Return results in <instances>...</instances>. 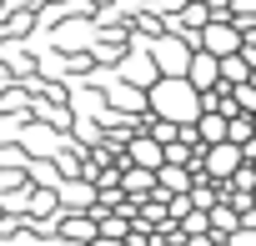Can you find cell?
<instances>
[{
  "label": "cell",
  "instance_id": "1",
  "mask_svg": "<svg viewBox=\"0 0 256 246\" xmlns=\"http://www.w3.org/2000/svg\"><path fill=\"white\" fill-rule=\"evenodd\" d=\"M146 116H161L171 126H191L201 116V90H191L181 76H156L146 86Z\"/></svg>",
  "mask_w": 256,
  "mask_h": 246
},
{
  "label": "cell",
  "instance_id": "2",
  "mask_svg": "<svg viewBox=\"0 0 256 246\" xmlns=\"http://www.w3.org/2000/svg\"><path fill=\"white\" fill-rule=\"evenodd\" d=\"M146 56L156 66V76H186V60H191V46L181 36H156L146 40Z\"/></svg>",
  "mask_w": 256,
  "mask_h": 246
},
{
  "label": "cell",
  "instance_id": "3",
  "mask_svg": "<svg viewBox=\"0 0 256 246\" xmlns=\"http://www.w3.org/2000/svg\"><path fill=\"white\" fill-rule=\"evenodd\" d=\"M100 100L110 106V116L120 110V120H136V116H146V90H141V86H131V80H120V76H110V80H106Z\"/></svg>",
  "mask_w": 256,
  "mask_h": 246
},
{
  "label": "cell",
  "instance_id": "4",
  "mask_svg": "<svg viewBox=\"0 0 256 246\" xmlns=\"http://www.w3.org/2000/svg\"><path fill=\"white\" fill-rule=\"evenodd\" d=\"M196 50H206V56L226 60V56H236V50H241V30H236L231 20H206V26L196 30Z\"/></svg>",
  "mask_w": 256,
  "mask_h": 246
},
{
  "label": "cell",
  "instance_id": "5",
  "mask_svg": "<svg viewBox=\"0 0 256 246\" xmlns=\"http://www.w3.org/2000/svg\"><path fill=\"white\" fill-rule=\"evenodd\" d=\"M191 90H221V66H216V56H206V50H191V60H186V76H181Z\"/></svg>",
  "mask_w": 256,
  "mask_h": 246
},
{
  "label": "cell",
  "instance_id": "6",
  "mask_svg": "<svg viewBox=\"0 0 256 246\" xmlns=\"http://www.w3.org/2000/svg\"><path fill=\"white\" fill-rule=\"evenodd\" d=\"M56 226H60V241H66V246L96 241V221H90L86 211H56Z\"/></svg>",
  "mask_w": 256,
  "mask_h": 246
},
{
  "label": "cell",
  "instance_id": "7",
  "mask_svg": "<svg viewBox=\"0 0 256 246\" xmlns=\"http://www.w3.org/2000/svg\"><path fill=\"white\" fill-rule=\"evenodd\" d=\"M126 166H141V171H161V146L151 141V136H131L126 141Z\"/></svg>",
  "mask_w": 256,
  "mask_h": 246
},
{
  "label": "cell",
  "instance_id": "8",
  "mask_svg": "<svg viewBox=\"0 0 256 246\" xmlns=\"http://www.w3.org/2000/svg\"><path fill=\"white\" fill-rule=\"evenodd\" d=\"M191 126H196V141L201 146H221L226 141V116H216V110H201Z\"/></svg>",
  "mask_w": 256,
  "mask_h": 246
},
{
  "label": "cell",
  "instance_id": "9",
  "mask_svg": "<svg viewBox=\"0 0 256 246\" xmlns=\"http://www.w3.org/2000/svg\"><path fill=\"white\" fill-rule=\"evenodd\" d=\"M221 66V86L231 90V86H246V76H251V66L241 60V56H226V60H216Z\"/></svg>",
  "mask_w": 256,
  "mask_h": 246
},
{
  "label": "cell",
  "instance_id": "10",
  "mask_svg": "<svg viewBox=\"0 0 256 246\" xmlns=\"http://www.w3.org/2000/svg\"><path fill=\"white\" fill-rule=\"evenodd\" d=\"M226 141H231V146H246V141H251V116H231V120H226Z\"/></svg>",
  "mask_w": 256,
  "mask_h": 246
},
{
  "label": "cell",
  "instance_id": "11",
  "mask_svg": "<svg viewBox=\"0 0 256 246\" xmlns=\"http://www.w3.org/2000/svg\"><path fill=\"white\" fill-rule=\"evenodd\" d=\"M56 206H60V201H56V191H36V196H30V216H50Z\"/></svg>",
  "mask_w": 256,
  "mask_h": 246
},
{
  "label": "cell",
  "instance_id": "12",
  "mask_svg": "<svg viewBox=\"0 0 256 246\" xmlns=\"http://www.w3.org/2000/svg\"><path fill=\"white\" fill-rule=\"evenodd\" d=\"M236 56L256 70V26H251V30H241V50H236Z\"/></svg>",
  "mask_w": 256,
  "mask_h": 246
},
{
  "label": "cell",
  "instance_id": "13",
  "mask_svg": "<svg viewBox=\"0 0 256 246\" xmlns=\"http://www.w3.org/2000/svg\"><path fill=\"white\" fill-rule=\"evenodd\" d=\"M221 246H256V226H236V231H231Z\"/></svg>",
  "mask_w": 256,
  "mask_h": 246
},
{
  "label": "cell",
  "instance_id": "14",
  "mask_svg": "<svg viewBox=\"0 0 256 246\" xmlns=\"http://www.w3.org/2000/svg\"><path fill=\"white\" fill-rule=\"evenodd\" d=\"M186 246H221V241H216V236L206 231V236H186Z\"/></svg>",
  "mask_w": 256,
  "mask_h": 246
},
{
  "label": "cell",
  "instance_id": "15",
  "mask_svg": "<svg viewBox=\"0 0 256 246\" xmlns=\"http://www.w3.org/2000/svg\"><path fill=\"white\" fill-rule=\"evenodd\" d=\"M86 246H126V241H110V236H96V241H86Z\"/></svg>",
  "mask_w": 256,
  "mask_h": 246
},
{
  "label": "cell",
  "instance_id": "16",
  "mask_svg": "<svg viewBox=\"0 0 256 246\" xmlns=\"http://www.w3.org/2000/svg\"><path fill=\"white\" fill-rule=\"evenodd\" d=\"M246 86H251V90H256V70H251V76H246Z\"/></svg>",
  "mask_w": 256,
  "mask_h": 246
},
{
  "label": "cell",
  "instance_id": "17",
  "mask_svg": "<svg viewBox=\"0 0 256 246\" xmlns=\"http://www.w3.org/2000/svg\"><path fill=\"white\" fill-rule=\"evenodd\" d=\"M6 80H10V76H6V70H0V90H6Z\"/></svg>",
  "mask_w": 256,
  "mask_h": 246
},
{
  "label": "cell",
  "instance_id": "18",
  "mask_svg": "<svg viewBox=\"0 0 256 246\" xmlns=\"http://www.w3.org/2000/svg\"><path fill=\"white\" fill-rule=\"evenodd\" d=\"M246 201H251V206H256V186H251V196H246Z\"/></svg>",
  "mask_w": 256,
  "mask_h": 246
},
{
  "label": "cell",
  "instance_id": "19",
  "mask_svg": "<svg viewBox=\"0 0 256 246\" xmlns=\"http://www.w3.org/2000/svg\"><path fill=\"white\" fill-rule=\"evenodd\" d=\"M251 136H256V116H251Z\"/></svg>",
  "mask_w": 256,
  "mask_h": 246
}]
</instances>
